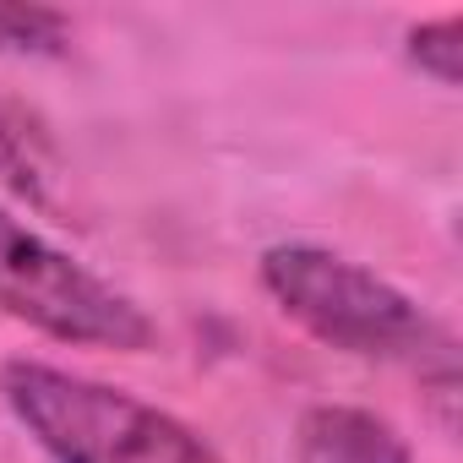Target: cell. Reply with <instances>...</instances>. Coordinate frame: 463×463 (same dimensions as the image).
<instances>
[{
	"label": "cell",
	"instance_id": "1",
	"mask_svg": "<svg viewBox=\"0 0 463 463\" xmlns=\"http://www.w3.org/2000/svg\"><path fill=\"white\" fill-rule=\"evenodd\" d=\"M0 392L55 463H218L202 436L153 403L39 360H12Z\"/></svg>",
	"mask_w": 463,
	"mask_h": 463
},
{
	"label": "cell",
	"instance_id": "2",
	"mask_svg": "<svg viewBox=\"0 0 463 463\" xmlns=\"http://www.w3.org/2000/svg\"><path fill=\"white\" fill-rule=\"evenodd\" d=\"M262 284L273 300L311 327L322 344L365 360H452L447 333L371 268L322 246H273L262 257Z\"/></svg>",
	"mask_w": 463,
	"mask_h": 463
},
{
	"label": "cell",
	"instance_id": "3",
	"mask_svg": "<svg viewBox=\"0 0 463 463\" xmlns=\"http://www.w3.org/2000/svg\"><path fill=\"white\" fill-rule=\"evenodd\" d=\"M0 311L66 344H109V349L153 344V322L126 295L99 284L66 251L44 246L12 213H0Z\"/></svg>",
	"mask_w": 463,
	"mask_h": 463
},
{
	"label": "cell",
	"instance_id": "4",
	"mask_svg": "<svg viewBox=\"0 0 463 463\" xmlns=\"http://www.w3.org/2000/svg\"><path fill=\"white\" fill-rule=\"evenodd\" d=\"M300 463H409V447L365 409H311L300 420Z\"/></svg>",
	"mask_w": 463,
	"mask_h": 463
},
{
	"label": "cell",
	"instance_id": "5",
	"mask_svg": "<svg viewBox=\"0 0 463 463\" xmlns=\"http://www.w3.org/2000/svg\"><path fill=\"white\" fill-rule=\"evenodd\" d=\"M71 23L50 6H12L0 0V55H61Z\"/></svg>",
	"mask_w": 463,
	"mask_h": 463
},
{
	"label": "cell",
	"instance_id": "6",
	"mask_svg": "<svg viewBox=\"0 0 463 463\" xmlns=\"http://www.w3.org/2000/svg\"><path fill=\"white\" fill-rule=\"evenodd\" d=\"M409 55L420 71H430L441 88H458L463 77V17H441V23H425L409 33Z\"/></svg>",
	"mask_w": 463,
	"mask_h": 463
},
{
	"label": "cell",
	"instance_id": "7",
	"mask_svg": "<svg viewBox=\"0 0 463 463\" xmlns=\"http://www.w3.org/2000/svg\"><path fill=\"white\" fill-rule=\"evenodd\" d=\"M17 142H23V131L6 120V109H0V169H12V180L23 185V175H17V158H12V147H17Z\"/></svg>",
	"mask_w": 463,
	"mask_h": 463
}]
</instances>
